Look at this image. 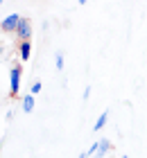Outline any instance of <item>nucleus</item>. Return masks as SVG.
Instances as JSON below:
<instances>
[{"label":"nucleus","mask_w":147,"mask_h":158,"mask_svg":"<svg viewBox=\"0 0 147 158\" xmlns=\"http://www.w3.org/2000/svg\"><path fill=\"white\" fill-rule=\"evenodd\" d=\"M20 20H23V18H20L18 14H9L7 18H2V23H0V27H2L5 32H16V27L20 25Z\"/></svg>","instance_id":"nucleus-1"},{"label":"nucleus","mask_w":147,"mask_h":158,"mask_svg":"<svg viewBox=\"0 0 147 158\" xmlns=\"http://www.w3.org/2000/svg\"><path fill=\"white\" fill-rule=\"evenodd\" d=\"M9 86H11V95H16L20 88V66H11L9 70Z\"/></svg>","instance_id":"nucleus-2"},{"label":"nucleus","mask_w":147,"mask_h":158,"mask_svg":"<svg viewBox=\"0 0 147 158\" xmlns=\"http://www.w3.org/2000/svg\"><path fill=\"white\" fill-rule=\"evenodd\" d=\"M109 152V140H97V142H93L91 149H88V156L95 154V156H104Z\"/></svg>","instance_id":"nucleus-3"},{"label":"nucleus","mask_w":147,"mask_h":158,"mask_svg":"<svg viewBox=\"0 0 147 158\" xmlns=\"http://www.w3.org/2000/svg\"><path fill=\"white\" fill-rule=\"evenodd\" d=\"M16 34L20 41H29V36H32V25H29V20H20V25L16 27Z\"/></svg>","instance_id":"nucleus-4"},{"label":"nucleus","mask_w":147,"mask_h":158,"mask_svg":"<svg viewBox=\"0 0 147 158\" xmlns=\"http://www.w3.org/2000/svg\"><path fill=\"white\" fill-rule=\"evenodd\" d=\"M20 106H23L25 113H32V111H34V95H25V97H23V104H20Z\"/></svg>","instance_id":"nucleus-5"},{"label":"nucleus","mask_w":147,"mask_h":158,"mask_svg":"<svg viewBox=\"0 0 147 158\" xmlns=\"http://www.w3.org/2000/svg\"><path fill=\"white\" fill-rule=\"evenodd\" d=\"M29 52H32V43H29V41H23V43H20V59L27 61V59H29Z\"/></svg>","instance_id":"nucleus-6"},{"label":"nucleus","mask_w":147,"mask_h":158,"mask_svg":"<svg viewBox=\"0 0 147 158\" xmlns=\"http://www.w3.org/2000/svg\"><path fill=\"white\" fill-rule=\"evenodd\" d=\"M106 120H109V111H104V113H102V115L97 118V122H95V127H93V129H95V131H100V129L106 124Z\"/></svg>","instance_id":"nucleus-7"},{"label":"nucleus","mask_w":147,"mask_h":158,"mask_svg":"<svg viewBox=\"0 0 147 158\" xmlns=\"http://www.w3.org/2000/svg\"><path fill=\"white\" fill-rule=\"evenodd\" d=\"M54 68H57V70H63V54H61V52L54 54Z\"/></svg>","instance_id":"nucleus-8"},{"label":"nucleus","mask_w":147,"mask_h":158,"mask_svg":"<svg viewBox=\"0 0 147 158\" xmlns=\"http://www.w3.org/2000/svg\"><path fill=\"white\" fill-rule=\"evenodd\" d=\"M36 93H41V81H34L32 84V95H36Z\"/></svg>","instance_id":"nucleus-9"},{"label":"nucleus","mask_w":147,"mask_h":158,"mask_svg":"<svg viewBox=\"0 0 147 158\" xmlns=\"http://www.w3.org/2000/svg\"><path fill=\"white\" fill-rule=\"evenodd\" d=\"M88 95H91V86H86V88H84V99H88Z\"/></svg>","instance_id":"nucleus-10"},{"label":"nucleus","mask_w":147,"mask_h":158,"mask_svg":"<svg viewBox=\"0 0 147 158\" xmlns=\"http://www.w3.org/2000/svg\"><path fill=\"white\" fill-rule=\"evenodd\" d=\"M79 158H88V152H84V154H79Z\"/></svg>","instance_id":"nucleus-11"},{"label":"nucleus","mask_w":147,"mask_h":158,"mask_svg":"<svg viewBox=\"0 0 147 158\" xmlns=\"http://www.w3.org/2000/svg\"><path fill=\"white\" fill-rule=\"evenodd\" d=\"M77 2H79V5H86V0H77Z\"/></svg>","instance_id":"nucleus-12"},{"label":"nucleus","mask_w":147,"mask_h":158,"mask_svg":"<svg viewBox=\"0 0 147 158\" xmlns=\"http://www.w3.org/2000/svg\"><path fill=\"white\" fill-rule=\"evenodd\" d=\"M0 54H2V45H0Z\"/></svg>","instance_id":"nucleus-13"},{"label":"nucleus","mask_w":147,"mask_h":158,"mask_svg":"<svg viewBox=\"0 0 147 158\" xmlns=\"http://www.w3.org/2000/svg\"><path fill=\"white\" fill-rule=\"evenodd\" d=\"M122 158H129V156H122Z\"/></svg>","instance_id":"nucleus-14"},{"label":"nucleus","mask_w":147,"mask_h":158,"mask_svg":"<svg viewBox=\"0 0 147 158\" xmlns=\"http://www.w3.org/2000/svg\"><path fill=\"white\" fill-rule=\"evenodd\" d=\"M0 5H2V0H0Z\"/></svg>","instance_id":"nucleus-15"}]
</instances>
